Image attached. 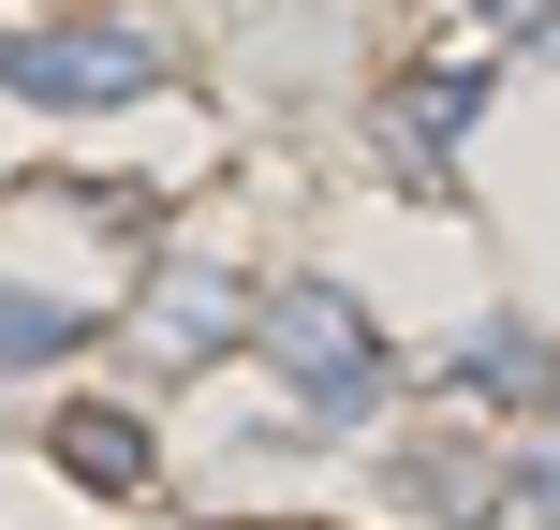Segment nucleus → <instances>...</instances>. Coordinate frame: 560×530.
Listing matches in <instances>:
<instances>
[{"mask_svg":"<svg viewBox=\"0 0 560 530\" xmlns=\"http://www.w3.org/2000/svg\"><path fill=\"white\" fill-rule=\"evenodd\" d=\"M252 339H266V368H280L325 427L384 413V339H369V309L339 295V280H280V295L252 309Z\"/></svg>","mask_w":560,"mask_h":530,"instance_id":"obj_1","label":"nucleus"},{"mask_svg":"<svg viewBox=\"0 0 560 530\" xmlns=\"http://www.w3.org/2000/svg\"><path fill=\"white\" fill-rule=\"evenodd\" d=\"M472 89H487V74H413V89L384 104V133H398V163H413V177H443V148H457V118H472Z\"/></svg>","mask_w":560,"mask_h":530,"instance_id":"obj_5","label":"nucleus"},{"mask_svg":"<svg viewBox=\"0 0 560 530\" xmlns=\"http://www.w3.org/2000/svg\"><path fill=\"white\" fill-rule=\"evenodd\" d=\"M252 530H266V516H252Z\"/></svg>","mask_w":560,"mask_h":530,"instance_id":"obj_10","label":"nucleus"},{"mask_svg":"<svg viewBox=\"0 0 560 530\" xmlns=\"http://www.w3.org/2000/svg\"><path fill=\"white\" fill-rule=\"evenodd\" d=\"M0 89L45 118H104V104H148L163 89V45L118 15H59V30H0Z\"/></svg>","mask_w":560,"mask_h":530,"instance_id":"obj_2","label":"nucleus"},{"mask_svg":"<svg viewBox=\"0 0 560 530\" xmlns=\"http://www.w3.org/2000/svg\"><path fill=\"white\" fill-rule=\"evenodd\" d=\"M222 325H236V280H222V266H177V280H163V354H207Z\"/></svg>","mask_w":560,"mask_h":530,"instance_id":"obj_7","label":"nucleus"},{"mask_svg":"<svg viewBox=\"0 0 560 530\" xmlns=\"http://www.w3.org/2000/svg\"><path fill=\"white\" fill-rule=\"evenodd\" d=\"M457 384H472V398H546V339L532 325H487L472 354H457Z\"/></svg>","mask_w":560,"mask_h":530,"instance_id":"obj_8","label":"nucleus"},{"mask_svg":"<svg viewBox=\"0 0 560 530\" xmlns=\"http://www.w3.org/2000/svg\"><path fill=\"white\" fill-rule=\"evenodd\" d=\"M89 339V309L74 295H30V280H0V384H15V368H59Z\"/></svg>","mask_w":560,"mask_h":530,"instance_id":"obj_6","label":"nucleus"},{"mask_svg":"<svg viewBox=\"0 0 560 530\" xmlns=\"http://www.w3.org/2000/svg\"><path fill=\"white\" fill-rule=\"evenodd\" d=\"M516 486H532V502H546V516H560V443H546V457H532V472H516Z\"/></svg>","mask_w":560,"mask_h":530,"instance_id":"obj_9","label":"nucleus"},{"mask_svg":"<svg viewBox=\"0 0 560 530\" xmlns=\"http://www.w3.org/2000/svg\"><path fill=\"white\" fill-rule=\"evenodd\" d=\"M398 502H413V516H487V502H502V457L457 443V427H443V443H398Z\"/></svg>","mask_w":560,"mask_h":530,"instance_id":"obj_4","label":"nucleus"},{"mask_svg":"<svg viewBox=\"0 0 560 530\" xmlns=\"http://www.w3.org/2000/svg\"><path fill=\"white\" fill-rule=\"evenodd\" d=\"M59 472L104 486V502H133V486H148V427L118 413V398H74V413H59Z\"/></svg>","mask_w":560,"mask_h":530,"instance_id":"obj_3","label":"nucleus"}]
</instances>
